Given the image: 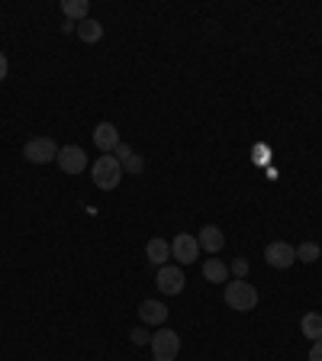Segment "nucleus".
<instances>
[{
  "label": "nucleus",
  "mask_w": 322,
  "mask_h": 361,
  "mask_svg": "<svg viewBox=\"0 0 322 361\" xmlns=\"http://www.w3.org/2000/svg\"><path fill=\"white\" fill-rule=\"evenodd\" d=\"M78 36H81L84 42H100V39H104V23L87 16V20L78 23Z\"/></svg>",
  "instance_id": "nucleus-14"
},
{
  "label": "nucleus",
  "mask_w": 322,
  "mask_h": 361,
  "mask_svg": "<svg viewBox=\"0 0 322 361\" xmlns=\"http://www.w3.org/2000/svg\"><path fill=\"white\" fill-rule=\"evenodd\" d=\"M203 278L213 281V284H225V278H229V268H225L219 258H206V262H203Z\"/></svg>",
  "instance_id": "nucleus-13"
},
{
  "label": "nucleus",
  "mask_w": 322,
  "mask_h": 361,
  "mask_svg": "<svg viewBox=\"0 0 322 361\" xmlns=\"http://www.w3.org/2000/svg\"><path fill=\"white\" fill-rule=\"evenodd\" d=\"M229 271L235 274V281H245V274H248V262H245V258H235L233 268H229Z\"/></svg>",
  "instance_id": "nucleus-18"
},
{
  "label": "nucleus",
  "mask_w": 322,
  "mask_h": 361,
  "mask_svg": "<svg viewBox=\"0 0 322 361\" xmlns=\"http://www.w3.org/2000/svg\"><path fill=\"white\" fill-rule=\"evenodd\" d=\"M23 155H26V161H32V165H49V161L58 158V145H55V139H49V135H39V139L26 142Z\"/></svg>",
  "instance_id": "nucleus-4"
},
{
  "label": "nucleus",
  "mask_w": 322,
  "mask_h": 361,
  "mask_svg": "<svg viewBox=\"0 0 322 361\" xmlns=\"http://www.w3.org/2000/svg\"><path fill=\"white\" fill-rule=\"evenodd\" d=\"M225 307L229 310H239V313H248V310L258 307V290L248 281H233V284H225Z\"/></svg>",
  "instance_id": "nucleus-2"
},
{
  "label": "nucleus",
  "mask_w": 322,
  "mask_h": 361,
  "mask_svg": "<svg viewBox=\"0 0 322 361\" xmlns=\"http://www.w3.org/2000/svg\"><path fill=\"white\" fill-rule=\"evenodd\" d=\"M129 338H132L135 345H149V342H151V336L145 329H132V336H129Z\"/></svg>",
  "instance_id": "nucleus-20"
},
{
  "label": "nucleus",
  "mask_w": 322,
  "mask_h": 361,
  "mask_svg": "<svg viewBox=\"0 0 322 361\" xmlns=\"http://www.w3.org/2000/svg\"><path fill=\"white\" fill-rule=\"evenodd\" d=\"M58 168L65 174H81L84 168H87V155H84L81 145H65V149H58Z\"/></svg>",
  "instance_id": "nucleus-7"
},
{
  "label": "nucleus",
  "mask_w": 322,
  "mask_h": 361,
  "mask_svg": "<svg viewBox=\"0 0 322 361\" xmlns=\"http://www.w3.org/2000/svg\"><path fill=\"white\" fill-rule=\"evenodd\" d=\"M197 242H200V248H206L210 255H216L219 248L225 245V235H223V229H219V226H203L200 235H197Z\"/></svg>",
  "instance_id": "nucleus-11"
},
{
  "label": "nucleus",
  "mask_w": 322,
  "mask_h": 361,
  "mask_svg": "<svg viewBox=\"0 0 322 361\" xmlns=\"http://www.w3.org/2000/svg\"><path fill=\"white\" fill-rule=\"evenodd\" d=\"M7 71H10V61H7V55L0 52V81H4V78H7Z\"/></svg>",
  "instance_id": "nucleus-22"
},
{
  "label": "nucleus",
  "mask_w": 322,
  "mask_h": 361,
  "mask_svg": "<svg viewBox=\"0 0 322 361\" xmlns=\"http://www.w3.org/2000/svg\"><path fill=\"white\" fill-rule=\"evenodd\" d=\"M171 258H178L180 264L197 262V258H200V242H197L194 235H187V233L174 235V242H171Z\"/></svg>",
  "instance_id": "nucleus-8"
},
{
  "label": "nucleus",
  "mask_w": 322,
  "mask_h": 361,
  "mask_svg": "<svg viewBox=\"0 0 322 361\" xmlns=\"http://www.w3.org/2000/svg\"><path fill=\"white\" fill-rule=\"evenodd\" d=\"M139 316H142V323L165 326V319H168V307H165L161 300H142V303H139Z\"/></svg>",
  "instance_id": "nucleus-10"
},
{
  "label": "nucleus",
  "mask_w": 322,
  "mask_h": 361,
  "mask_svg": "<svg viewBox=\"0 0 322 361\" xmlns=\"http://www.w3.org/2000/svg\"><path fill=\"white\" fill-rule=\"evenodd\" d=\"M300 332L306 338H313V342H316V338H322V316L319 313H306L300 319Z\"/></svg>",
  "instance_id": "nucleus-15"
},
{
  "label": "nucleus",
  "mask_w": 322,
  "mask_h": 361,
  "mask_svg": "<svg viewBox=\"0 0 322 361\" xmlns=\"http://www.w3.org/2000/svg\"><path fill=\"white\" fill-rule=\"evenodd\" d=\"M309 361H322V338L313 342V348H309Z\"/></svg>",
  "instance_id": "nucleus-21"
},
{
  "label": "nucleus",
  "mask_w": 322,
  "mask_h": 361,
  "mask_svg": "<svg viewBox=\"0 0 322 361\" xmlns=\"http://www.w3.org/2000/svg\"><path fill=\"white\" fill-rule=\"evenodd\" d=\"M316 258H319V245H316V242H303V245H297V262L313 264Z\"/></svg>",
  "instance_id": "nucleus-17"
},
{
  "label": "nucleus",
  "mask_w": 322,
  "mask_h": 361,
  "mask_svg": "<svg viewBox=\"0 0 322 361\" xmlns=\"http://www.w3.org/2000/svg\"><path fill=\"white\" fill-rule=\"evenodd\" d=\"M151 355H155V361H174L178 358V352H180V338H178V332L174 329H161L151 336Z\"/></svg>",
  "instance_id": "nucleus-3"
},
{
  "label": "nucleus",
  "mask_w": 322,
  "mask_h": 361,
  "mask_svg": "<svg viewBox=\"0 0 322 361\" xmlns=\"http://www.w3.org/2000/svg\"><path fill=\"white\" fill-rule=\"evenodd\" d=\"M94 145H97L104 155H113L116 145H120V129L113 126V123H97V129H94Z\"/></svg>",
  "instance_id": "nucleus-9"
},
{
  "label": "nucleus",
  "mask_w": 322,
  "mask_h": 361,
  "mask_svg": "<svg viewBox=\"0 0 322 361\" xmlns=\"http://www.w3.org/2000/svg\"><path fill=\"white\" fill-rule=\"evenodd\" d=\"M90 178L100 190H116L123 180V165L113 155H100L94 165H90Z\"/></svg>",
  "instance_id": "nucleus-1"
},
{
  "label": "nucleus",
  "mask_w": 322,
  "mask_h": 361,
  "mask_svg": "<svg viewBox=\"0 0 322 361\" xmlns=\"http://www.w3.org/2000/svg\"><path fill=\"white\" fill-rule=\"evenodd\" d=\"M123 168H126V171H132V174H139V171H142V158H139V155L132 152V155H129L126 161H123Z\"/></svg>",
  "instance_id": "nucleus-19"
},
{
  "label": "nucleus",
  "mask_w": 322,
  "mask_h": 361,
  "mask_svg": "<svg viewBox=\"0 0 322 361\" xmlns=\"http://www.w3.org/2000/svg\"><path fill=\"white\" fill-rule=\"evenodd\" d=\"M145 255H149L151 264H168V258H171V242L165 239H149V245H145Z\"/></svg>",
  "instance_id": "nucleus-12"
},
{
  "label": "nucleus",
  "mask_w": 322,
  "mask_h": 361,
  "mask_svg": "<svg viewBox=\"0 0 322 361\" xmlns=\"http://www.w3.org/2000/svg\"><path fill=\"white\" fill-rule=\"evenodd\" d=\"M155 284H158V290L161 293H168V297H178L180 290H184V271L180 268H174V264H161L158 268V278H155Z\"/></svg>",
  "instance_id": "nucleus-5"
},
{
  "label": "nucleus",
  "mask_w": 322,
  "mask_h": 361,
  "mask_svg": "<svg viewBox=\"0 0 322 361\" xmlns=\"http://www.w3.org/2000/svg\"><path fill=\"white\" fill-rule=\"evenodd\" d=\"M264 262H268L271 268L284 271V268H290V264L297 262V248H293L290 242H271V245L264 248Z\"/></svg>",
  "instance_id": "nucleus-6"
},
{
  "label": "nucleus",
  "mask_w": 322,
  "mask_h": 361,
  "mask_svg": "<svg viewBox=\"0 0 322 361\" xmlns=\"http://www.w3.org/2000/svg\"><path fill=\"white\" fill-rule=\"evenodd\" d=\"M61 10H65L68 20L75 23V20H87L90 4H87V0H65V4H61Z\"/></svg>",
  "instance_id": "nucleus-16"
}]
</instances>
